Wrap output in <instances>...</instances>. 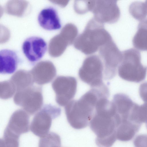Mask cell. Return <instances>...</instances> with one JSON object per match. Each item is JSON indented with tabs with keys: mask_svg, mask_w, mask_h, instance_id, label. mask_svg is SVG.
<instances>
[{
	"mask_svg": "<svg viewBox=\"0 0 147 147\" xmlns=\"http://www.w3.org/2000/svg\"><path fill=\"white\" fill-rule=\"evenodd\" d=\"M90 11L98 22L113 23L117 22L120 15V9L115 0H91Z\"/></svg>",
	"mask_w": 147,
	"mask_h": 147,
	"instance_id": "9c48e42d",
	"label": "cell"
},
{
	"mask_svg": "<svg viewBox=\"0 0 147 147\" xmlns=\"http://www.w3.org/2000/svg\"><path fill=\"white\" fill-rule=\"evenodd\" d=\"M139 93L142 100L145 102H147V82L142 84L139 88Z\"/></svg>",
	"mask_w": 147,
	"mask_h": 147,
	"instance_id": "484cf974",
	"label": "cell"
},
{
	"mask_svg": "<svg viewBox=\"0 0 147 147\" xmlns=\"http://www.w3.org/2000/svg\"><path fill=\"white\" fill-rule=\"evenodd\" d=\"M77 85V80L74 77L60 76L57 77L52 84L57 103L64 106L72 100L76 92Z\"/></svg>",
	"mask_w": 147,
	"mask_h": 147,
	"instance_id": "30bf717a",
	"label": "cell"
},
{
	"mask_svg": "<svg viewBox=\"0 0 147 147\" xmlns=\"http://www.w3.org/2000/svg\"><path fill=\"white\" fill-rule=\"evenodd\" d=\"M104 65L102 61L96 55L86 58L79 69L78 75L83 82L92 88L100 86L104 83L102 82Z\"/></svg>",
	"mask_w": 147,
	"mask_h": 147,
	"instance_id": "8992f818",
	"label": "cell"
},
{
	"mask_svg": "<svg viewBox=\"0 0 147 147\" xmlns=\"http://www.w3.org/2000/svg\"><path fill=\"white\" fill-rule=\"evenodd\" d=\"M134 144L135 147H147V134L137 136L134 141Z\"/></svg>",
	"mask_w": 147,
	"mask_h": 147,
	"instance_id": "d4e9b609",
	"label": "cell"
},
{
	"mask_svg": "<svg viewBox=\"0 0 147 147\" xmlns=\"http://www.w3.org/2000/svg\"><path fill=\"white\" fill-rule=\"evenodd\" d=\"M89 125L96 136L98 147H111L116 140L118 127L115 110L112 101L102 99L97 102Z\"/></svg>",
	"mask_w": 147,
	"mask_h": 147,
	"instance_id": "6da1fadb",
	"label": "cell"
},
{
	"mask_svg": "<svg viewBox=\"0 0 147 147\" xmlns=\"http://www.w3.org/2000/svg\"><path fill=\"white\" fill-rule=\"evenodd\" d=\"M61 139L56 133L51 132L40 138L38 147H61Z\"/></svg>",
	"mask_w": 147,
	"mask_h": 147,
	"instance_id": "ffe728a7",
	"label": "cell"
},
{
	"mask_svg": "<svg viewBox=\"0 0 147 147\" xmlns=\"http://www.w3.org/2000/svg\"><path fill=\"white\" fill-rule=\"evenodd\" d=\"M61 113V109L57 107L45 105L34 117L30 126L31 131L40 138L45 136L49 133L52 119L58 117Z\"/></svg>",
	"mask_w": 147,
	"mask_h": 147,
	"instance_id": "52a82bcc",
	"label": "cell"
},
{
	"mask_svg": "<svg viewBox=\"0 0 147 147\" xmlns=\"http://www.w3.org/2000/svg\"><path fill=\"white\" fill-rule=\"evenodd\" d=\"M34 82L39 85L50 82L56 75V69L50 62L40 63L30 71Z\"/></svg>",
	"mask_w": 147,
	"mask_h": 147,
	"instance_id": "4fadbf2b",
	"label": "cell"
},
{
	"mask_svg": "<svg viewBox=\"0 0 147 147\" xmlns=\"http://www.w3.org/2000/svg\"><path fill=\"white\" fill-rule=\"evenodd\" d=\"M122 59L118 68V74L122 79L139 83L145 78L147 67L141 63V55L136 49L131 48L122 52Z\"/></svg>",
	"mask_w": 147,
	"mask_h": 147,
	"instance_id": "277c9868",
	"label": "cell"
},
{
	"mask_svg": "<svg viewBox=\"0 0 147 147\" xmlns=\"http://www.w3.org/2000/svg\"><path fill=\"white\" fill-rule=\"evenodd\" d=\"M108 96L106 90L102 87L91 88L78 100H72L65 106L68 123L73 128L81 129L89 124L98 100Z\"/></svg>",
	"mask_w": 147,
	"mask_h": 147,
	"instance_id": "7a4b0ae2",
	"label": "cell"
},
{
	"mask_svg": "<svg viewBox=\"0 0 147 147\" xmlns=\"http://www.w3.org/2000/svg\"><path fill=\"white\" fill-rule=\"evenodd\" d=\"M15 86L10 80L1 82L0 84V96L3 99L11 98L16 92Z\"/></svg>",
	"mask_w": 147,
	"mask_h": 147,
	"instance_id": "44dd1931",
	"label": "cell"
},
{
	"mask_svg": "<svg viewBox=\"0 0 147 147\" xmlns=\"http://www.w3.org/2000/svg\"><path fill=\"white\" fill-rule=\"evenodd\" d=\"M129 11L134 18L140 21L146 18L147 16V9L145 2H133L129 6Z\"/></svg>",
	"mask_w": 147,
	"mask_h": 147,
	"instance_id": "d6986e66",
	"label": "cell"
},
{
	"mask_svg": "<svg viewBox=\"0 0 147 147\" xmlns=\"http://www.w3.org/2000/svg\"><path fill=\"white\" fill-rule=\"evenodd\" d=\"M99 51L100 57L103 63L104 78L112 79L116 75L117 68L122 61V52L113 40L101 47Z\"/></svg>",
	"mask_w": 147,
	"mask_h": 147,
	"instance_id": "ba28073f",
	"label": "cell"
},
{
	"mask_svg": "<svg viewBox=\"0 0 147 147\" xmlns=\"http://www.w3.org/2000/svg\"><path fill=\"white\" fill-rule=\"evenodd\" d=\"M132 43L137 49L147 50V18L140 21L137 31L133 39Z\"/></svg>",
	"mask_w": 147,
	"mask_h": 147,
	"instance_id": "ac0fdd59",
	"label": "cell"
},
{
	"mask_svg": "<svg viewBox=\"0 0 147 147\" xmlns=\"http://www.w3.org/2000/svg\"><path fill=\"white\" fill-rule=\"evenodd\" d=\"M112 40L103 24L93 18L88 22L83 32L77 37L74 45L76 49L84 54L90 55Z\"/></svg>",
	"mask_w": 147,
	"mask_h": 147,
	"instance_id": "3957f363",
	"label": "cell"
},
{
	"mask_svg": "<svg viewBox=\"0 0 147 147\" xmlns=\"http://www.w3.org/2000/svg\"><path fill=\"white\" fill-rule=\"evenodd\" d=\"M19 59L17 53L9 49H3L0 51V73L9 74L16 70Z\"/></svg>",
	"mask_w": 147,
	"mask_h": 147,
	"instance_id": "9a60e30c",
	"label": "cell"
},
{
	"mask_svg": "<svg viewBox=\"0 0 147 147\" xmlns=\"http://www.w3.org/2000/svg\"><path fill=\"white\" fill-rule=\"evenodd\" d=\"M13 101L28 114L33 115L39 111L42 107V88L39 86L33 85L17 91L14 95Z\"/></svg>",
	"mask_w": 147,
	"mask_h": 147,
	"instance_id": "5b68a950",
	"label": "cell"
},
{
	"mask_svg": "<svg viewBox=\"0 0 147 147\" xmlns=\"http://www.w3.org/2000/svg\"><path fill=\"white\" fill-rule=\"evenodd\" d=\"M141 125L130 120L122 122L117 129V139L123 142L131 140L139 130Z\"/></svg>",
	"mask_w": 147,
	"mask_h": 147,
	"instance_id": "2e32d148",
	"label": "cell"
},
{
	"mask_svg": "<svg viewBox=\"0 0 147 147\" xmlns=\"http://www.w3.org/2000/svg\"><path fill=\"white\" fill-rule=\"evenodd\" d=\"M22 49L28 60L34 63L40 60L44 55L47 51V44L42 38L32 36L24 41Z\"/></svg>",
	"mask_w": 147,
	"mask_h": 147,
	"instance_id": "8fae6325",
	"label": "cell"
},
{
	"mask_svg": "<svg viewBox=\"0 0 147 147\" xmlns=\"http://www.w3.org/2000/svg\"><path fill=\"white\" fill-rule=\"evenodd\" d=\"M20 136L5 130L1 139L0 147H19Z\"/></svg>",
	"mask_w": 147,
	"mask_h": 147,
	"instance_id": "7402d4cb",
	"label": "cell"
},
{
	"mask_svg": "<svg viewBox=\"0 0 147 147\" xmlns=\"http://www.w3.org/2000/svg\"><path fill=\"white\" fill-rule=\"evenodd\" d=\"M74 9L79 14H83L90 11V1H84V2L74 3Z\"/></svg>",
	"mask_w": 147,
	"mask_h": 147,
	"instance_id": "cb8c5ba5",
	"label": "cell"
},
{
	"mask_svg": "<svg viewBox=\"0 0 147 147\" xmlns=\"http://www.w3.org/2000/svg\"><path fill=\"white\" fill-rule=\"evenodd\" d=\"M10 80L16 87V91L32 86L34 82L30 71L24 70L17 71Z\"/></svg>",
	"mask_w": 147,
	"mask_h": 147,
	"instance_id": "e0dca14e",
	"label": "cell"
},
{
	"mask_svg": "<svg viewBox=\"0 0 147 147\" xmlns=\"http://www.w3.org/2000/svg\"><path fill=\"white\" fill-rule=\"evenodd\" d=\"M137 118L138 122L142 124L144 123L147 124V102L138 107Z\"/></svg>",
	"mask_w": 147,
	"mask_h": 147,
	"instance_id": "603a6c76",
	"label": "cell"
},
{
	"mask_svg": "<svg viewBox=\"0 0 147 147\" xmlns=\"http://www.w3.org/2000/svg\"><path fill=\"white\" fill-rule=\"evenodd\" d=\"M147 9V0L145 1V2H144Z\"/></svg>",
	"mask_w": 147,
	"mask_h": 147,
	"instance_id": "4316f807",
	"label": "cell"
},
{
	"mask_svg": "<svg viewBox=\"0 0 147 147\" xmlns=\"http://www.w3.org/2000/svg\"><path fill=\"white\" fill-rule=\"evenodd\" d=\"M37 19L40 26L45 30H57L61 27L57 11L53 7H49L42 9L38 15Z\"/></svg>",
	"mask_w": 147,
	"mask_h": 147,
	"instance_id": "5bb4252c",
	"label": "cell"
},
{
	"mask_svg": "<svg viewBox=\"0 0 147 147\" xmlns=\"http://www.w3.org/2000/svg\"><path fill=\"white\" fill-rule=\"evenodd\" d=\"M28 115L23 110H17L11 115L5 129L20 136L28 132L29 129Z\"/></svg>",
	"mask_w": 147,
	"mask_h": 147,
	"instance_id": "7c38bea8",
	"label": "cell"
}]
</instances>
